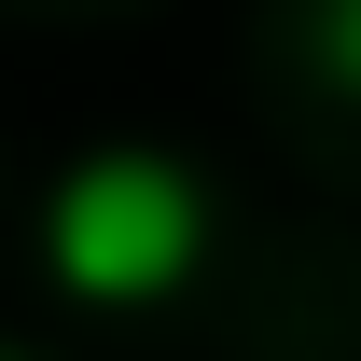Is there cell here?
<instances>
[{"label": "cell", "instance_id": "1", "mask_svg": "<svg viewBox=\"0 0 361 361\" xmlns=\"http://www.w3.org/2000/svg\"><path fill=\"white\" fill-rule=\"evenodd\" d=\"M195 250H209V195L167 153H84L42 209V264L84 306H153V292L195 278Z\"/></svg>", "mask_w": 361, "mask_h": 361}, {"label": "cell", "instance_id": "2", "mask_svg": "<svg viewBox=\"0 0 361 361\" xmlns=\"http://www.w3.org/2000/svg\"><path fill=\"white\" fill-rule=\"evenodd\" d=\"M319 56H334V70L361 84V14H334V28H319Z\"/></svg>", "mask_w": 361, "mask_h": 361}]
</instances>
